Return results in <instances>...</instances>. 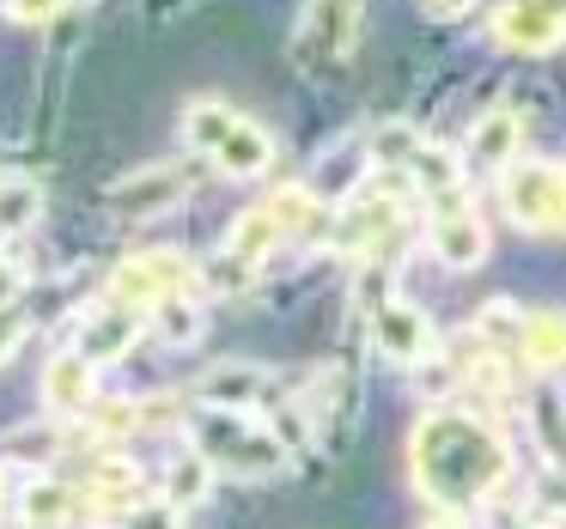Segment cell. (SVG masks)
<instances>
[{"label": "cell", "mask_w": 566, "mask_h": 529, "mask_svg": "<svg viewBox=\"0 0 566 529\" xmlns=\"http://www.w3.org/2000/svg\"><path fill=\"white\" fill-rule=\"evenodd\" d=\"M517 152H524V123H517L512 110H488L469 128V159L488 165V171H512Z\"/></svg>", "instance_id": "obj_13"}, {"label": "cell", "mask_w": 566, "mask_h": 529, "mask_svg": "<svg viewBox=\"0 0 566 529\" xmlns=\"http://www.w3.org/2000/svg\"><path fill=\"white\" fill-rule=\"evenodd\" d=\"M184 195H189V171H184V165H147V171L123 177V183L111 189V213H123V220H147V213L177 208Z\"/></svg>", "instance_id": "obj_7"}, {"label": "cell", "mask_w": 566, "mask_h": 529, "mask_svg": "<svg viewBox=\"0 0 566 529\" xmlns=\"http://www.w3.org/2000/svg\"><path fill=\"white\" fill-rule=\"evenodd\" d=\"M0 511H7V468H0Z\"/></svg>", "instance_id": "obj_36"}, {"label": "cell", "mask_w": 566, "mask_h": 529, "mask_svg": "<svg viewBox=\"0 0 566 529\" xmlns=\"http://www.w3.org/2000/svg\"><path fill=\"white\" fill-rule=\"evenodd\" d=\"M396 220H402V201L396 195H354L342 213H335V244L342 250H371L378 237H396Z\"/></svg>", "instance_id": "obj_11"}, {"label": "cell", "mask_w": 566, "mask_h": 529, "mask_svg": "<svg viewBox=\"0 0 566 529\" xmlns=\"http://www.w3.org/2000/svg\"><path fill=\"white\" fill-rule=\"evenodd\" d=\"M43 402H50L55 414H92V402H98V366H92L80 347L55 353L50 371H43Z\"/></svg>", "instance_id": "obj_9"}, {"label": "cell", "mask_w": 566, "mask_h": 529, "mask_svg": "<svg viewBox=\"0 0 566 529\" xmlns=\"http://www.w3.org/2000/svg\"><path fill=\"white\" fill-rule=\"evenodd\" d=\"M62 13V0H7V19L13 25H43V19Z\"/></svg>", "instance_id": "obj_30"}, {"label": "cell", "mask_w": 566, "mask_h": 529, "mask_svg": "<svg viewBox=\"0 0 566 529\" xmlns=\"http://www.w3.org/2000/svg\"><path fill=\"white\" fill-rule=\"evenodd\" d=\"M542 529H560V523H542Z\"/></svg>", "instance_id": "obj_37"}, {"label": "cell", "mask_w": 566, "mask_h": 529, "mask_svg": "<svg viewBox=\"0 0 566 529\" xmlns=\"http://www.w3.org/2000/svg\"><path fill=\"white\" fill-rule=\"evenodd\" d=\"M189 451L208 456L213 475L226 480H269L286 468V444L269 420L232 414V408H201L189 420Z\"/></svg>", "instance_id": "obj_2"}, {"label": "cell", "mask_w": 566, "mask_h": 529, "mask_svg": "<svg viewBox=\"0 0 566 529\" xmlns=\"http://www.w3.org/2000/svg\"><path fill=\"white\" fill-rule=\"evenodd\" d=\"M536 499L548 505V511H566V468H554V475L542 480V487H536Z\"/></svg>", "instance_id": "obj_33"}, {"label": "cell", "mask_w": 566, "mask_h": 529, "mask_svg": "<svg viewBox=\"0 0 566 529\" xmlns=\"http://www.w3.org/2000/svg\"><path fill=\"white\" fill-rule=\"evenodd\" d=\"M408 468H415V487L432 505L463 511V505L493 499L500 480H512V444L493 426H481L475 414L432 408L408 438Z\"/></svg>", "instance_id": "obj_1"}, {"label": "cell", "mask_w": 566, "mask_h": 529, "mask_svg": "<svg viewBox=\"0 0 566 529\" xmlns=\"http://www.w3.org/2000/svg\"><path fill=\"white\" fill-rule=\"evenodd\" d=\"M359 38V7L354 0H305L298 13V38H293V55L298 67H329L354 50Z\"/></svg>", "instance_id": "obj_4"}, {"label": "cell", "mask_w": 566, "mask_h": 529, "mask_svg": "<svg viewBox=\"0 0 566 529\" xmlns=\"http://www.w3.org/2000/svg\"><path fill=\"white\" fill-rule=\"evenodd\" d=\"M92 420L104 438H123V432H140V402H92Z\"/></svg>", "instance_id": "obj_29"}, {"label": "cell", "mask_w": 566, "mask_h": 529, "mask_svg": "<svg viewBox=\"0 0 566 529\" xmlns=\"http://www.w3.org/2000/svg\"><path fill=\"white\" fill-rule=\"evenodd\" d=\"M135 335H140V310H123V305H111V310H98V317L80 329V353L92 359V366H111V359H123L128 347H135Z\"/></svg>", "instance_id": "obj_16"}, {"label": "cell", "mask_w": 566, "mask_h": 529, "mask_svg": "<svg viewBox=\"0 0 566 529\" xmlns=\"http://www.w3.org/2000/svg\"><path fill=\"white\" fill-rule=\"evenodd\" d=\"M500 201L517 232H560L566 225V165L517 159L500 183Z\"/></svg>", "instance_id": "obj_3"}, {"label": "cell", "mask_w": 566, "mask_h": 529, "mask_svg": "<svg viewBox=\"0 0 566 529\" xmlns=\"http://www.w3.org/2000/svg\"><path fill=\"white\" fill-rule=\"evenodd\" d=\"M153 329H159L171 347L201 341V298H196V293H171V298H159V305H153Z\"/></svg>", "instance_id": "obj_24"}, {"label": "cell", "mask_w": 566, "mask_h": 529, "mask_svg": "<svg viewBox=\"0 0 566 529\" xmlns=\"http://www.w3.org/2000/svg\"><path fill=\"white\" fill-rule=\"evenodd\" d=\"M208 487H213V468H208V456L184 451L171 468H165V493H159V499H171L177 511H189V505H201V499H208Z\"/></svg>", "instance_id": "obj_22"}, {"label": "cell", "mask_w": 566, "mask_h": 529, "mask_svg": "<svg viewBox=\"0 0 566 529\" xmlns=\"http://www.w3.org/2000/svg\"><path fill=\"white\" fill-rule=\"evenodd\" d=\"M371 335H378V353L390 359V366H420V359H432V322L420 305H408V298H390V305L378 310V322H371Z\"/></svg>", "instance_id": "obj_8"}, {"label": "cell", "mask_w": 566, "mask_h": 529, "mask_svg": "<svg viewBox=\"0 0 566 529\" xmlns=\"http://www.w3.org/2000/svg\"><path fill=\"white\" fill-rule=\"evenodd\" d=\"M135 493H140V468L128 456H104L92 468V499L98 505H135Z\"/></svg>", "instance_id": "obj_25"}, {"label": "cell", "mask_w": 566, "mask_h": 529, "mask_svg": "<svg viewBox=\"0 0 566 529\" xmlns=\"http://www.w3.org/2000/svg\"><path fill=\"white\" fill-rule=\"evenodd\" d=\"M281 237H286V232L274 225V213H269V208H250V213H238V220H232V232H226V250L262 268V256H269V250L281 244Z\"/></svg>", "instance_id": "obj_20"}, {"label": "cell", "mask_w": 566, "mask_h": 529, "mask_svg": "<svg viewBox=\"0 0 566 529\" xmlns=\"http://www.w3.org/2000/svg\"><path fill=\"white\" fill-rule=\"evenodd\" d=\"M189 293V262L184 256H128L111 274V305L123 310H153L159 298Z\"/></svg>", "instance_id": "obj_6"}, {"label": "cell", "mask_w": 566, "mask_h": 529, "mask_svg": "<svg viewBox=\"0 0 566 529\" xmlns=\"http://www.w3.org/2000/svg\"><path fill=\"white\" fill-rule=\"evenodd\" d=\"M123 529H184V511L171 499H140L123 511Z\"/></svg>", "instance_id": "obj_28"}, {"label": "cell", "mask_w": 566, "mask_h": 529, "mask_svg": "<svg viewBox=\"0 0 566 529\" xmlns=\"http://www.w3.org/2000/svg\"><path fill=\"white\" fill-rule=\"evenodd\" d=\"M475 335H488V341H512V335H524V310L505 305V298H493V305H481Z\"/></svg>", "instance_id": "obj_27"}, {"label": "cell", "mask_w": 566, "mask_h": 529, "mask_svg": "<svg viewBox=\"0 0 566 529\" xmlns=\"http://www.w3.org/2000/svg\"><path fill=\"white\" fill-rule=\"evenodd\" d=\"M67 487L62 480H50V475H31L25 487H19V517H25V529H55L67 517Z\"/></svg>", "instance_id": "obj_21"}, {"label": "cell", "mask_w": 566, "mask_h": 529, "mask_svg": "<svg viewBox=\"0 0 566 529\" xmlns=\"http://www.w3.org/2000/svg\"><path fill=\"white\" fill-rule=\"evenodd\" d=\"M524 420H530V438H536L542 463L566 468V390H560V383H542V390L530 395Z\"/></svg>", "instance_id": "obj_14"}, {"label": "cell", "mask_w": 566, "mask_h": 529, "mask_svg": "<svg viewBox=\"0 0 566 529\" xmlns=\"http://www.w3.org/2000/svg\"><path fill=\"white\" fill-rule=\"evenodd\" d=\"M244 123V116L232 110V104H220V98H196V104H184V116H177V128H184V140L196 152H220L226 147V135H232V128Z\"/></svg>", "instance_id": "obj_17"}, {"label": "cell", "mask_w": 566, "mask_h": 529, "mask_svg": "<svg viewBox=\"0 0 566 529\" xmlns=\"http://www.w3.org/2000/svg\"><path fill=\"white\" fill-rule=\"evenodd\" d=\"M524 359L536 371H560L566 366V310H536V317H524Z\"/></svg>", "instance_id": "obj_19"}, {"label": "cell", "mask_w": 566, "mask_h": 529, "mask_svg": "<svg viewBox=\"0 0 566 529\" xmlns=\"http://www.w3.org/2000/svg\"><path fill=\"white\" fill-rule=\"evenodd\" d=\"M420 13H427V19H463L469 0H420Z\"/></svg>", "instance_id": "obj_34"}, {"label": "cell", "mask_w": 566, "mask_h": 529, "mask_svg": "<svg viewBox=\"0 0 566 529\" xmlns=\"http://www.w3.org/2000/svg\"><path fill=\"white\" fill-rule=\"evenodd\" d=\"M427 529H469V523H463V517H457V511H444V517H432Z\"/></svg>", "instance_id": "obj_35"}, {"label": "cell", "mask_w": 566, "mask_h": 529, "mask_svg": "<svg viewBox=\"0 0 566 529\" xmlns=\"http://www.w3.org/2000/svg\"><path fill=\"white\" fill-rule=\"evenodd\" d=\"M262 208L274 213V225H281L286 237H329L335 232V213L323 208V195L311 183H286V189H274Z\"/></svg>", "instance_id": "obj_12"}, {"label": "cell", "mask_w": 566, "mask_h": 529, "mask_svg": "<svg viewBox=\"0 0 566 529\" xmlns=\"http://www.w3.org/2000/svg\"><path fill=\"white\" fill-rule=\"evenodd\" d=\"M493 38L517 55H554L566 43V7L560 0H505L493 13Z\"/></svg>", "instance_id": "obj_5"}, {"label": "cell", "mask_w": 566, "mask_h": 529, "mask_svg": "<svg viewBox=\"0 0 566 529\" xmlns=\"http://www.w3.org/2000/svg\"><path fill=\"white\" fill-rule=\"evenodd\" d=\"M432 256H439L444 268H457V274L481 268V262H488V225H481L469 208L432 213Z\"/></svg>", "instance_id": "obj_10"}, {"label": "cell", "mask_w": 566, "mask_h": 529, "mask_svg": "<svg viewBox=\"0 0 566 529\" xmlns=\"http://www.w3.org/2000/svg\"><path fill=\"white\" fill-rule=\"evenodd\" d=\"M208 286L213 293H244L250 286V274H256V262H244V256H232V250H220V256H208Z\"/></svg>", "instance_id": "obj_26"}, {"label": "cell", "mask_w": 566, "mask_h": 529, "mask_svg": "<svg viewBox=\"0 0 566 529\" xmlns=\"http://www.w3.org/2000/svg\"><path fill=\"white\" fill-rule=\"evenodd\" d=\"M274 165V140H269V128L262 123H238L232 135H226V147L213 152V171H226V177H238V183H250V177H262Z\"/></svg>", "instance_id": "obj_15"}, {"label": "cell", "mask_w": 566, "mask_h": 529, "mask_svg": "<svg viewBox=\"0 0 566 529\" xmlns=\"http://www.w3.org/2000/svg\"><path fill=\"white\" fill-rule=\"evenodd\" d=\"M262 395V371L256 366H213L201 378V408H232V414H250Z\"/></svg>", "instance_id": "obj_18"}, {"label": "cell", "mask_w": 566, "mask_h": 529, "mask_svg": "<svg viewBox=\"0 0 566 529\" xmlns=\"http://www.w3.org/2000/svg\"><path fill=\"white\" fill-rule=\"evenodd\" d=\"M19 286H25V268H19L13 256H0V310L19 305Z\"/></svg>", "instance_id": "obj_32"}, {"label": "cell", "mask_w": 566, "mask_h": 529, "mask_svg": "<svg viewBox=\"0 0 566 529\" xmlns=\"http://www.w3.org/2000/svg\"><path fill=\"white\" fill-rule=\"evenodd\" d=\"M43 220V189L25 183V177H7L0 183V237H19Z\"/></svg>", "instance_id": "obj_23"}, {"label": "cell", "mask_w": 566, "mask_h": 529, "mask_svg": "<svg viewBox=\"0 0 566 529\" xmlns=\"http://www.w3.org/2000/svg\"><path fill=\"white\" fill-rule=\"evenodd\" d=\"M19 341H25V310H19V305H7V310H0V359L13 353Z\"/></svg>", "instance_id": "obj_31"}]
</instances>
